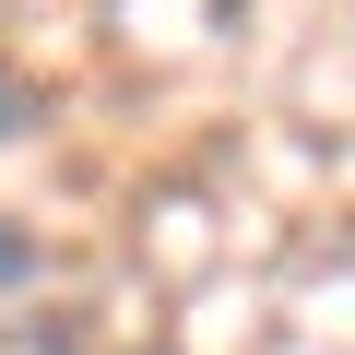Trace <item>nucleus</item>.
I'll use <instances>...</instances> for the list:
<instances>
[{
    "mask_svg": "<svg viewBox=\"0 0 355 355\" xmlns=\"http://www.w3.org/2000/svg\"><path fill=\"white\" fill-rule=\"evenodd\" d=\"M24 130H36V83L0 60V142H24Z\"/></svg>",
    "mask_w": 355,
    "mask_h": 355,
    "instance_id": "nucleus-1",
    "label": "nucleus"
},
{
    "mask_svg": "<svg viewBox=\"0 0 355 355\" xmlns=\"http://www.w3.org/2000/svg\"><path fill=\"white\" fill-rule=\"evenodd\" d=\"M12 284H36V237H24L12 214H0V296H12Z\"/></svg>",
    "mask_w": 355,
    "mask_h": 355,
    "instance_id": "nucleus-2",
    "label": "nucleus"
}]
</instances>
